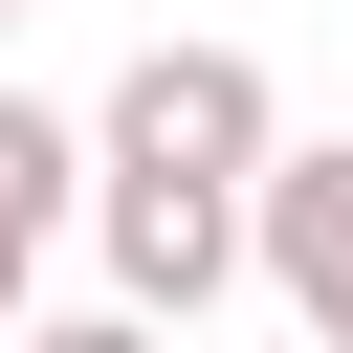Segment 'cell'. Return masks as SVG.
<instances>
[{
	"mask_svg": "<svg viewBox=\"0 0 353 353\" xmlns=\"http://www.w3.org/2000/svg\"><path fill=\"white\" fill-rule=\"evenodd\" d=\"M88 243H110V309L132 331H199L243 287V199H199V176H88Z\"/></svg>",
	"mask_w": 353,
	"mask_h": 353,
	"instance_id": "cell-2",
	"label": "cell"
},
{
	"mask_svg": "<svg viewBox=\"0 0 353 353\" xmlns=\"http://www.w3.org/2000/svg\"><path fill=\"white\" fill-rule=\"evenodd\" d=\"M0 353H176V331H132V309H44V331H0Z\"/></svg>",
	"mask_w": 353,
	"mask_h": 353,
	"instance_id": "cell-5",
	"label": "cell"
},
{
	"mask_svg": "<svg viewBox=\"0 0 353 353\" xmlns=\"http://www.w3.org/2000/svg\"><path fill=\"white\" fill-rule=\"evenodd\" d=\"M243 265L287 287V331H309V353H353V132L243 176Z\"/></svg>",
	"mask_w": 353,
	"mask_h": 353,
	"instance_id": "cell-3",
	"label": "cell"
},
{
	"mask_svg": "<svg viewBox=\"0 0 353 353\" xmlns=\"http://www.w3.org/2000/svg\"><path fill=\"white\" fill-rule=\"evenodd\" d=\"M265 154H287V110H265L243 44H154V66L88 110V176H199V199H243Z\"/></svg>",
	"mask_w": 353,
	"mask_h": 353,
	"instance_id": "cell-1",
	"label": "cell"
},
{
	"mask_svg": "<svg viewBox=\"0 0 353 353\" xmlns=\"http://www.w3.org/2000/svg\"><path fill=\"white\" fill-rule=\"evenodd\" d=\"M0 221H22V243H44V221H88V132H66V110H22V88H0Z\"/></svg>",
	"mask_w": 353,
	"mask_h": 353,
	"instance_id": "cell-4",
	"label": "cell"
},
{
	"mask_svg": "<svg viewBox=\"0 0 353 353\" xmlns=\"http://www.w3.org/2000/svg\"><path fill=\"white\" fill-rule=\"evenodd\" d=\"M22 265H44V243H22V221H0V331H22Z\"/></svg>",
	"mask_w": 353,
	"mask_h": 353,
	"instance_id": "cell-6",
	"label": "cell"
},
{
	"mask_svg": "<svg viewBox=\"0 0 353 353\" xmlns=\"http://www.w3.org/2000/svg\"><path fill=\"white\" fill-rule=\"evenodd\" d=\"M0 22H22V0H0Z\"/></svg>",
	"mask_w": 353,
	"mask_h": 353,
	"instance_id": "cell-7",
	"label": "cell"
}]
</instances>
